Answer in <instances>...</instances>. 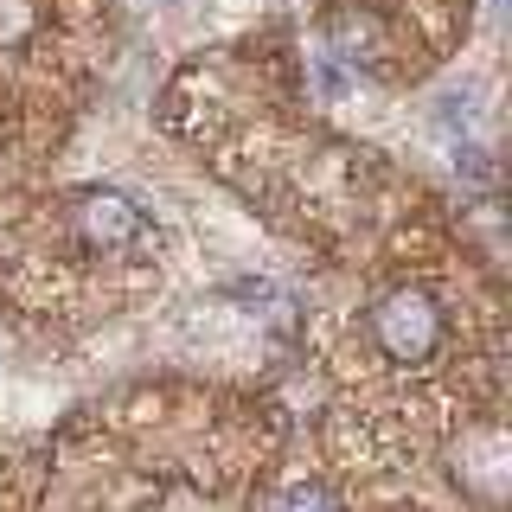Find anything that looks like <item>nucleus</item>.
Segmentation results:
<instances>
[{
  "label": "nucleus",
  "instance_id": "1",
  "mask_svg": "<svg viewBox=\"0 0 512 512\" xmlns=\"http://www.w3.org/2000/svg\"><path fill=\"white\" fill-rule=\"evenodd\" d=\"M372 340L391 365H429L448 340L442 308L423 295V288H391V295L372 308Z\"/></svg>",
  "mask_w": 512,
  "mask_h": 512
},
{
  "label": "nucleus",
  "instance_id": "2",
  "mask_svg": "<svg viewBox=\"0 0 512 512\" xmlns=\"http://www.w3.org/2000/svg\"><path fill=\"white\" fill-rule=\"evenodd\" d=\"M71 224H77V237H84L90 250H141V244H148V218H141V205L128 199V192H116V186L77 192Z\"/></svg>",
  "mask_w": 512,
  "mask_h": 512
},
{
  "label": "nucleus",
  "instance_id": "3",
  "mask_svg": "<svg viewBox=\"0 0 512 512\" xmlns=\"http://www.w3.org/2000/svg\"><path fill=\"white\" fill-rule=\"evenodd\" d=\"M39 32V0H0V52H20Z\"/></svg>",
  "mask_w": 512,
  "mask_h": 512
},
{
  "label": "nucleus",
  "instance_id": "4",
  "mask_svg": "<svg viewBox=\"0 0 512 512\" xmlns=\"http://www.w3.org/2000/svg\"><path fill=\"white\" fill-rule=\"evenodd\" d=\"M269 512H340V500H333L327 487H308V480H301V487H288Z\"/></svg>",
  "mask_w": 512,
  "mask_h": 512
}]
</instances>
